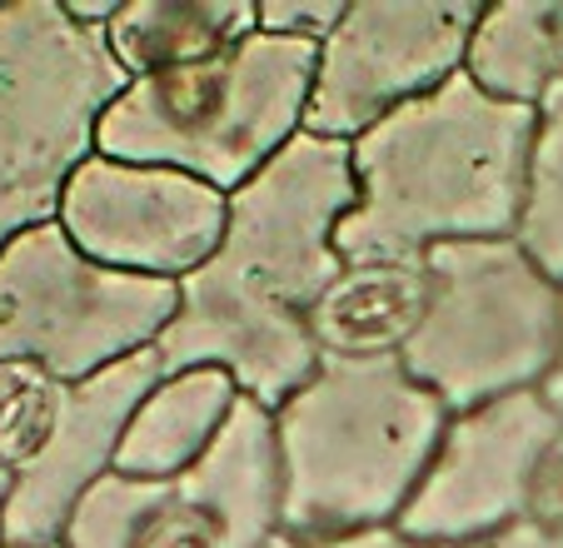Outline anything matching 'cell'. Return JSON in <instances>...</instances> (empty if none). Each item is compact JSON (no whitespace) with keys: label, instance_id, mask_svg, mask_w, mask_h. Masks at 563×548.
<instances>
[{"label":"cell","instance_id":"obj_1","mask_svg":"<svg viewBox=\"0 0 563 548\" xmlns=\"http://www.w3.org/2000/svg\"><path fill=\"white\" fill-rule=\"evenodd\" d=\"M360 205L344 140L295 135L255 179L230 195V230L205 270L180 280V309L159 335L165 374L224 370L240 394L279 409L319 370L309 309L340 280L334 250Z\"/></svg>","mask_w":563,"mask_h":548},{"label":"cell","instance_id":"obj_2","mask_svg":"<svg viewBox=\"0 0 563 548\" xmlns=\"http://www.w3.org/2000/svg\"><path fill=\"white\" fill-rule=\"evenodd\" d=\"M533 120V106L499 100L454 75L364 130L350 145L360 205L334 234L340 260H409L439 244L514 240Z\"/></svg>","mask_w":563,"mask_h":548},{"label":"cell","instance_id":"obj_3","mask_svg":"<svg viewBox=\"0 0 563 548\" xmlns=\"http://www.w3.org/2000/svg\"><path fill=\"white\" fill-rule=\"evenodd\" d=\"M454 414L399 359H319L275 409L285 534L344 538L394 528L424 484Z\"/></svg>","mask_w":563,"mask_h":548},{"label":"cell","instance_id":"obj_4","mask_svg":"<svg viewBox=\"0 0 563 548\" xmlns=\"http://www.w3.org/2000/svg\"><path fill=\"white\" fill-rule=\"evenodd\" d=\"M319 45L255 31L190 70L130 80L100 120V155L170 165L234 195L305 135Z\"/></svg>","mask_w":563,"mask_h":548},{"label":"cell","instance_id":"obj_5","mask_svg":"<svg viewBox=\"0 0 563 548\" xmlns=\"http://www.w3.org/2000/svg\"><path fill=\"white\" fill-rule=\"evenodd\" d=\"M125 85L106 31L80 25L65 0L0 6V250L60 215Z\"/></svg>","mask_w":563,"mask_h":548},{"label":"cell","instance_id":"obj_6","mask_svg":"<svg viewBox=\"0 0 563 548\" xmlns=\"http://www.w3.org/2000/svg\"><path fill=\"white\" fill-rule=\"evenodd\" d=\"M424 260L429 305L399 364L449 414L543 390L563 349V289L519 240L439 244Z\"/></svg>","mask_w":563,"mask_h":548},{"label":"cell","instance_id":"obj_7","mask_svg":"<svg viewBox=\"0 0 563 548\" xmlns=\"http://www.w3.org/2000/svg\"><path fill=\"white\" fill-rule=\"evenodd\" d=\"M275 409L234 404L224 434L180 479L106 474L70 514L60 548H269L285 534Z\"/></svg>","mask_w":563,"mask_h":548},{"label":"cell","instance_id":"obj_8","mask_svg":"<svg viewBox=\"0 0 563 548\" xmlns=\"http://www.w3.org/2000/svg\"><path fill=\"white\" fill-rule=\"evenodd\" d=\"M175 309L180 285L96 264L55 220L0 250V364L25 359L80 384L155 349Z\"/></svg>","mask_w":563,"mask_h":548},{"label":"cell","instance_id":"obj_9","mask_svg":"<svg viewBox=\"0 0 563 548\" xmlns=\"http://www.w3.org/2000/svg\"><path fill=\"white\" fill-rule=\"evenodd\" d=\"M484 11L474 0H354L319 45L305 130L354 145L399 106L464 75Z\"/></svg>","mask_w":563,"mask_h":548},{"label":"cell","instance_id":"obj_10","mask_svg":"<svg viewBox=\"0 0 563 548\" xmlns=\"http://www.w3.org/2000/svg\"><path fill=\"white\" fill-rule=\"evenodd\" d=\"M55 224L96 264L180 285L220 254L230 195L185 169L130 165L96 150L65 185Z\"/></svg>","mask_w":563,"mask_h":548},{"label":"cell","instance_id":"obj_11","mask_svg":"<svg viewBox=\"0 0 563 548\" xmlns=\"http://www.w3.org/2000/svg\"><path fill=\"white\" fill-rule=\"evenodd\" d=\"M563 419L539 390L449 419L424 484L399 514V534L429 548H468L529 518V489Z\"/></svg>","mask_w":563,"mask_h":548},{"label":"cell","instance_id":"obj_12","mask_svg":"<svg viewBox=\"0 0 563 548\" xmlns=\"http://www.w3.org/2000/svg\"><path fill=\"white\" fill-rule=\"evenodd\" d=\"M159 374H165L159 354L145 349V354L120 359V364L65 390L55 434L11 479V498H5V514H0V544L60 548L80 498L106 474H115L125 424L140 409V399L159 384Z\"/></svg>","mask_w":563,"mask_h":548},{"label":"cell","instance_id":"obj_13","mask_svg":"<svg viewBox=\"0 0 563 548\" xmlns=\"http://www.w3.org/2000/svg\"><path fill=\"white\" fill-rule=\"evenodd\" d=\"M429 305V260H369L344 264L319 305L309 329L324 359H399L415 339Z\"/></svg>","mask_w":563,"mask_h":548},{"label":"cell","instance_id":"obj_14","mask_svg":"<svg viewBox=\"0 0 563 548\" xmlns=\"http://www.w3.org/2000/svg\"><path fill=\"white\" fill-rule=\"evenodd\" d=\"M240 384L224 370H180L159 374V384L130 414L125 439L115 453V474L125 479H180L210 453V443L224 434Z\"/></svg>","mask_w":563,"mask_h":548},{"label":"cell","instance_id":"obj_15","mask_svg":"<svg viewBox=\"0 0 563 548\" xmlns=\"http://www.w3.org/2000/svg\"><path fill=\"white\" fill-rule=\"evenodd\" d=\"M260 31V0H125L106 45L130 80L170 75L234 51Z\"/></svg>","mask_w":563,"mask_h":548},{"label":"cell","instance_id":"obj_16","mask_svg":"<svg viewBox=\"0 0 563 548\" xmlns=\"http://www.w3.org/2000/svg\"><path fill=\"white\" fill-rule=\"evenodd\" d=\"M468 80L514 106H539L563 85V0L489 6L468 41Z\"/></svg>","mask_w":563,"mask_h":548},{"label":"cell","instance_id":"obj_17","mask_svg":"<svg viewBox=\"0 0 563 548\" xmlns=\"http://www.w3.org/2000/svg\"><path fill=\"white\" fill-rule=\"evenodd\" d=\"M529 145V179H523V215H519V250L563 289V85L539 100Z\"/></svg>","mask_w":563,"mask_h":548},{"label":"cell","instance_id":"obj_18","mask_svg":"<svg viewBox=\"0 0 563 548\" xmlns=\"http://www.w3.org/2000/svg\"><path fill=\"white\" fill-rule=\"evenodd\" d=\"M65 390L70 384L45 374L41 364H25V359L0 364V474L15 479L45 449L60 419Z\"/></svg>","mask_w":563,"mask_h":548},{"label":"cell","instance_id":"obj_19","mask_svg":"<svg viewBox=\"0 0 563 548\" xmlns=\"http://www.w3.org/2000/svg\"><path fill=\"white\" fill-rule=\"evenodd\" d=\"M344 11H350V0H260V31L324 45L334 35V25L344 21Z\"/></svg>","mask_w":563,"mask_h":548},{"label":"cell","instance_id":"obj_20","mask_svg":"<svg viewBox=\"0 0 563 548\" xmlns=\"http://www.w3.org/2000/svg\"><path fill=\"white\" fill-rule=\"evenodd\" d=\"M269 548H429V544H409L399 528H369V534H344V538H295V534H279Z\"/></svg>","mask_w":563,"mask_h":548},{"label":"cell","instance_id":"obj_21","mask_svg":"<svg viewBox=\"0 0 563 548\" xmlns=\"http://www.w3.org/2000/svg\"><path fill=\"white\" fill-rule=\"evenodd\" d=\"M468 548H563V528H543V524H509L499 534L478 538Z\"/></svg>","mask_w":563,"mask_h":548},{"label":"cell","instance_id":"obj_22","mask_svg":"<svg viewBox=\"0 0 563 548\" xmlns=\"http://www.w3.org/2000/svg\"><path fill=\"white\" fill-rule=\"evenodd\" d=\"M539 394L549 399V409L563 419V349H559V364H553V374L543 380V390H539Z\"/></svg>","mask_w":563,"mask_h":548},{"label":"cell","instance_id":"obj_23","mask_svg":"<svg viewBox=\"0 0 563 548\" xmlns=\"http://www.w3.org/2000/svg\"><path fill=\"white\" fill-rule=\"evenodd\" d=\"M5 498H11V474H0V514H5Z\"/></svg>","mask_w":563,"mask_h":548},{"label":"cell","instance_id":"obj_24","mask_svg":"<svg viewBox=\"0 0 563 548\" xmlns=\"http://www.w3.org/2000/svg\"><path fill=\"white\" fill-rule=\"evenodd\" d=\"M0 548H11V544H0Z\"/></svg>","mask_w":563,"mask_h":548}]
</instances>
